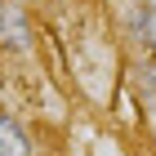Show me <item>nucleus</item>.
Instances as JSON below:
<instances>
[{
    "mask_svg": "<svg viewBox=\"0 0 156 156\" xmlns=\"http://www.w3.org/2000/svg\"><path fill=\"white\" fill-rule=\"evenodd\" d=\"M0 156H36V143H31V129L13 112L0 107Z\"/></svg>",
    "mask_w": 156,
    "mask_h": 156,
    "instance_id": "nucleus-4",
    "label": "nucleus"
},
{
    "mask_svg": "<svg viewBox=\"0 0 156 156\" xmlns=\"http://www.w3.org/2000/svg\"><path fill=\"white\" fill-rule=\"evenodd\" d=\"M18 5H40V0H18Z\"/></svg>",
    "mask_w": 156,
    "mask_h": 156,
    "instance_id": "nucleus-5",
    "label": "nucleus"
},
{
    "mask_svg": "<svg viewBox=\"0 0 156 156\" xmlns=\"http://www.w3.org/2000/svg\"><path fill=\"white\" fill-rule=\"evenodd\" d=\"M120 31L134 45V54L156 58V0H129L120 13Z\"/></svg>",
    "mask_w": 156,
    "mask_h": 156,
    "instance_id": "nucleus-2",
    "label": "nucleus"
},
{
    "mask_svg": "<svg viewBox=\"0 0 156 156\" xmlns=\"http://www.w3.org/2000/svg\"><path fill=\"white\" fill-rule=\"evenodd\" d=\"M129 89H134V98H138L143 116L156 120V58L134 54V62H129Z\"/></svg>",
    "mask_w": 156,
    "mask_h": 156,
    "instance_id": "nucleus-3",
    "label": "nucleus"
},
{
    "mask_svg": "<svg viewBox=\"0 0 156 156\" xmlns=\"http://www.w3.org/2000/svg\"><path fill=\"white\" fill-rule=\"evenodd\" d=\"M0 54H9V58L36 54V18H31V5L0 0Z\"/></svg>",
    "mask_w": 156,
    "mask_h": 156,
    "instance_id": "nucleus-1",
    "label": "nucleus"
}]
</instances>
